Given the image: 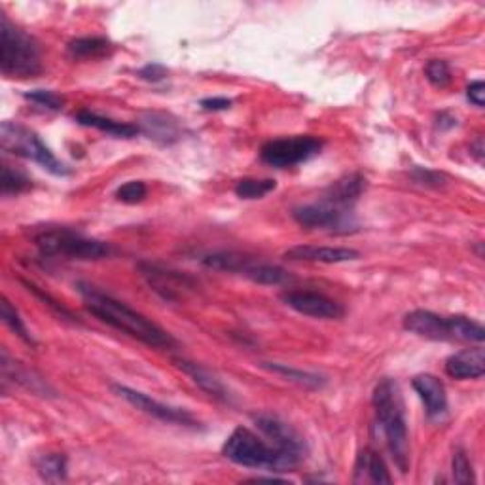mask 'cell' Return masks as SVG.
I'll return each mask as SVG.
<instances>
[{
  "instance_id": "cell-1",
  "label": "cell",
  "mask_w": 485,
  "mask_h": 485,
  "mask_svg": "<svg viewBox=\"0 0 485 485\" xmlns=\"http://www.w3.org/2000/svg\"><path fill=\"white\" fill-rule=\"evenodd\" d=\"M78 293L84 298L86 309L118 332H124L139 339L140 344L156 349H171L177 346V339L171 334L124 302H119L86 283H78Z\"/></svg>"
},
{
  "instance_id": "cell-2",
  "label": "cell",
  "mask_w": 485,
  "mask_h": 485,
  "mask_svg": "<svg viewBox=\"0 0 485 485\" xmlns=\"http://www.w3.org/2000/svg\"><path fill=\"white\" fill-rule=\"evenodd\" d=\"M372 404L376 409L377 427L381 428L383 440L389 449L397 469L402 474L409 470V439H408V421L402 391L395 379H381L372 397Z\"/></svg>"
},
{
  "instance_id": "cell-3",
  "label": "cell",
  "mask_w": 485,
  "mask_h": 485,
  "mask_svg": "<svg viewBox=\"0 0 485 485\" xmlns=\"http://www.w3.org/2000/svg\"><path fill=\"white\" fill-rule=\"evenodd\" d=\"M222 455L239 467L270 472H290L302 463V459L263 442V439L245 427H237L228 436Z\"/></svg>"
},
{
  "instance_id": "cell-4",
  "label": "cell",
  "mask_w": 485,
  "mask_h": 485,
  "mask_svg": "<svg viewBox=\"0 0 485 485\" xmlns=\"http://www.w3.org/2000/svg\"><path fill=\"white\" fill-rule=\"evenodd\" d=\"M0 72L6 78H33L42 72L38 42L6 14H0Z\"/></svg>"
},
{
  "instance_id": "cell-5",
  "label": "cell",
  "mask_w": 485,
  "mask_h": 485,
  "mask_svg": "<svg viewBox=\"0 0 485 485\" xmlns=\"http://www.w3.org/2000/svg\"><path fill=\"white\" fill-rule=\"evenodd\" d=\"M0 147L8 154L38 163L54 177L70 175V169L54 156V152L46 147L44 140L33 129L15 124V121H3V126H0Z\"/></svg>"
},
{
  "instance_id": "cell-6",
  "label": "cell",
  "mask_w": 485,
  "mask_h": 485,
  "mask_svg": "<svg viewBox=\"0 0 485 485\" xmlns=\"http://www.w3.org/2000/svg\"><path fill=\"white\" fill-rule=\"evenodd\" d=\"M35 242L44 256L65 260H101L110 254V247L99 239L86 237L68 228H50L35 235Z\"/></svg>"
},
{
  "instance_id": "cell-7",
  "label": "cell",
  "mask_w": 485,
  "mask_h": 485,
  "mask_svg": "<svg viewBox=\"0 0 485 485\" xmlns=\"http://www.w3.org/2000/svg\"><path fill=\"white\" fill-rule=\"evenodd\" d=\"M201 263L209 270L214 272H224V273H235L241 277H247L258 284H268V286H279L286 284L290 279V273L283 270L281 265L260 262L253 256L239 254L232 251H221V253H211L201 258Z\"/></svg>"
},
{
  "instance_id": "cell-8",
  "label": "cell",
  "mask_w": 485,
  "mask_h": 485,
  "mask_svg": "<svg viewBox=\"0 0 485 485\" xmlns=\"http://www.w3.org/2000/svg\"><path fill=\"white\" fill-rule=\"evenodd\" d=\"M323 140L313 135H296L268 140L260 150V160L275 169L296 167L319 156L323 150Z\"/></svg>"
},
{
  "instance_id": "cell-9",
  "label": "cell",
  "mask_w": 485,
  "mask_h": 485,
  "mask_svg": "<svg viewBox=\"0 0 485 485\" xmlns=\"http://www.w3.org/2000/svg\"><path fill=\"white\" fill-rule=\"evenodd\" d=\"M294 221L309 230H330V232H349L356 226L353 209L337 207L326 200L317 203L300 205L293 211Z\"/></svg>"
},
{
  "instance_id": "cell-10",
  "label": "cell",
  "mask_w": 485,
  "mask_h": 485,
  "mask_svg": "<svg viewBox=\"0 0 485 485\" xmlns=\"http://www.w3.org/2000/svg\"><path fill=\"white\" fill-rule=\"evenodd\" d=\"M114 393L124 398L126 402H129L133 408L144 411L147 416H152L163 423H171V425H179V427H190V428H198L200 421L193 418L188 409L184 408H177V406H169L163 404L152 397H149L147 393L131 389V387L126 385H112Z\"/></svg>"
},
{
  "instance_id": "cell-11",
  "label": "cell",
  "mask_w": 485,
  "mask_h": 485,
  "mask_svg": "<svg viewBox=\"0 0 485 485\" xmlns=\"http://www.w3.org/2000/svg\"><path fill=\"white\" fill-rule=\"evenodd\" d=\"M254 425L258 427V430L262 432L263 439H268L272 442V446H275L277 449L294 455L298 459H305L307 455V444L304 436L290 425L284 419H281L279 416L273 414H256L253 418Z\"/></svg>"
},
{
  "instance_id": "cell-12",
  "label": "cell",
  "mask_w": 485,
  "mask_h": 485,
  "mask_svg": "<svg viewBox=\"0 0 485 485\" xmlns=\"http://www.w3.org/2000/svg\"><path fill=\"white\" fill-rule=\"evenodd\" d=\"M281 300L290 309L311 319H342L346 313L342 304L313 290H286L281 294Z\"/></svg>"
},
{
  "instance_id": "cell-13",
  "label": "cell",
  "mask_w": 485,
  "mask_h": 485,
  "mask_svg": "<svg viewBox=\"0 0 485 485\" xmlns=\"http://www.w3.org/2000/svg\"><path fill=\"white\" fill-rule=\"evenodd\" d=\"M139 270H140V275L147 279V283L150 284L154 293H158L163 300H169V302L182 298L188 290L196 286L188 275L160 268V265L156 263H140Z\"/></svg>"
},
{
  "instance_id": "cell-14",
  "label": "cell",
  "mask_w": 485,
  "mask_h": 485,
  "mask_svg": "<svg viewBox=\"0 0 485 485\" xmlns=\"http://www.w3.org/2000/svg\"><path fill=\"white\" fill-rule=\"evenodd\" d=\"M404 328L409 334H416L432 342H451L449 317H442L439 313L427 309H416L404 317Z\"/></svg>"
},
{
  "instance_id": "cell-15",
  "label": "cell",
  "mask_w": 485,
  "mask_h": 485,
  "mask_svg": "<svg viewBox=\"0 0 485 485\" xmlns=\"http://www.w3.org/2000/svg\"><path fill=\"white\" fill-rule=\"evenodd\" d=\"M414 391L425 404L427 416L432 421H440L448 414V395L444 383L432 374H419L411 381Z\"/></svg>"
},
{
  "instance_id": "cell-16",
  "label": "cell",
  "mask_w": 485,
  "mask_h": 485,
  "mask_svg": "<svg viewBox=\"0 0 485 485\" xmlns=\"http://www.w3.org/2000/svg\"><path fill=\"white\" fill-rule=\"evenodd\" d=\"M175 364L211 398L222 402V404H232V395H230L228 387L224 385V381L218 377L214 372L205 368L203 364L191 362V360H186V358H177Z\"/></svg>"
},
{
  "instance_id": "cell-17",
  "label": "cell",
  "mask_w": 485,
  "mask_h": 485,
  "mask_svg": "<svg viewBox=\"0 0 485 485\" xmlns=\"http://www.w3.org/2000/svg\"><path fill=\"white\" fill-rule=\"evenodd\" d=\"M284 258L290 262H319V263H344L360 258V253L349 247H317L298 245L288 249Z\"/></svg>"
},
{
  "instance_id": "cell-18",
  "label": "cell",
  "mask_w": 485,
  "mask_h": 485,
  "mask_svg": "<svg viewBox=\"0 0 485 485\" xmlns=\"http://www.w3.org/2000/svg\"><path fill=\"white\" fill-rule=\"evenodd\" d=\"M137 128L158 144H173L181 139L179 121L167 112H144Z\"/></svg>"
},
{
  "instance_id": "cell-19",
  "label": "cell",
  "mask_w": 485,
  "mask_h": 485,
  "mask_svg": "<svg viewBox=\"0 0 485 485\" xmlns=\"http://www.w3.org/2000/svg\"><path fill=\"white\" fill-rule=\"evenodd\" d=\"M0 366H3V381L5 383H8L12 379L19 387H23V389H27L33 395H40V397H54L56 395V391L46 383V379L36 376L33 370L23 368L17 360L10 358V355L6 351H3V362H0Z\"/></svg>"
},
{
  "instance_id": "cell-20",
  "label": "cell",
  "mask_w": 485,
  "mask_h": 485,
  "mask_svg": "<svg viewBox=\"0 0 485 485\" xmlns=\"http://www.w3.org/2000/svg\"><path fill=\"white\" fill-rule=\"evenodd\" d=\"M446 374L453 379H480L485 374V353L481 347L465 349L446 360Z\"/></svg>"
},
{
  "instance_id": "cell-21",
  "label": "cell",
  "mask_w": 485,
  "mask_h": 485,
  "mask_svg": "<svg viewBox=\"0 0 485 485\" xmlns=\"http://www.w3.org/2000/svg\"><path fill=\"white\" fill-rule=\"evenodd\" d=\"M364 190H366V179H364L360 173H351V175H346L342 179H337L335 182H332L326 188L323 200H326L337 207L353 209V205L360 200Z\"/></svg>"
},
{
  "instance_id": "cell-22",
  "label": "cell",
  "mask_w": 485,
  "mask_h": 485,
  "mask_svg": "<svg viewBox=\"0 0 485 485\" xmlns=\"http://www.w3.org/2000/svg\"><path fill=\"white\" fill-rule=\"evenodd\" d=\"M355 483H391L393 478L387 470L381 455L370 448L362 449L355 463Z\"/></svg>"
},
{
  "instance_id": "cell-23",
  "label": "cell",
  "mask_w": 485,
  "mask_h": 485,
  "mask_svg": "<svg viewBox=\"0 0 485 485\" xmlns=\"http://www.w3.org/2000/svg\"><path fill=\"white\" fill-rule=\"evenodd\" d=\"M77 121L84 128L99 129L103 133L118 137V139H131V137L140 133L139 128L133 126V124H126V121H118V119L101 116V114H97V112H91V110H80L77 114Z\"/></svg>"
},
{
  "instance_id": "cell-24",
  "label": "cell",
  "mask_w": 485,
  "mask_h": 485,
  "mask_svg": "<svg viewBox=\"0 0 485 485\" xmlns=\"http://www.w3.org/2000/svg\"><path fill=\"white\" fill-rule=\"evenodd\" d=\"M112 42L103 36H86L70 40L67 46V54L70 59L88 61V59H101L110 56Z\"/></svg>"
},
{
  "instance_id": "cell-25",
  "label": "cell",
  "mask_w": 485,
  "mask_h": 485,
  "mask_svg": "<svg viewBox=\"0 0 485 485\" xmlns=\"http://www.w3.org/2000/svg\"><path fill=\"white\" fill-rule=\"evenodd\" d=\"M263 368H268L270 372L277 374V376H283L284 379L293 381L300 387H305V389H321V387H325V377L319 376V374H313V372H305V370H298V368H293L288 366V364H281V362H263L262 364Z\"/></svg>"
},
{
  "instance_id": "cell-26",
  "label": "cell",
  "mask_w": 485,
  "mask_h": 485,
  "mask_svg": "<svg viewBox=\"0 0 485 485\" xmlns=\"http://www.w3.org/2000/svg\"><path fill=\"white\" fill-rule=\"evenodd\" d=\"M449 332H451V342L483 344V339H485L483 326L469 317H463V315L449 317Z\"/></svg>"
},
{
  "instance_id": "cell-27",
  "label": "cell",
  "mask_w": 485,
  "mask_h": 485,
  "mask_svg": "<svg viewBox=\"0 0 485 485\" xmlns=\"http://www.w3.org/2000/svg\"><path fill=\"white\" fill-rule=\"evenodd\" d=\"M36 470L44 481H63L67 478V457L61 453H46L36 460Z\"/></svg>"
},
{
  "instance_id": "cell-28",
  "label": "cell",
  "mask_w": 485,
  "mask_h": 485,
  "mask_svg": "<svg viewBox=\"0 0 485 485\" xmlns=\"http://www.w3.org/2000/svg\"><path fill=\"white\" fill-rule=\"evenodd\" d=\"M277 188L273 179H241L235 184V196L241 200H260Z\"/></svg>"
},
{
  "instance_id": "cell-29",
  "label": "cell",
  "mask_w": 485,
  "mask_h": 485,
  "mask_svg": "<svg viewBox=\"0 0 485 485\" xmlns=\"http://www.w3.org/2000/svg\"><path fill=\"white\" fill-rule=\"evenodd\" d=\"M0 317H3L5 325L21 339L23 344L35 346V337L31 335L29 328L26 326V323H23V319L19 317L17 309L10 304L8 298H3V304H0Z\"/></svg>"
},
{
  "instance_id": "cell-30",
  "label": "cell",
  "mask_w": 485,
  "mask_h": 485,
  "mask_svg": "<svg viewBox=\"0 0 485 485\" xmlns=\"http://www.w3.org/2000/svg\"><path fill=\"white\" fill-rule=\"evenodd\" d=\"M33 188V182L27 175H23L17 169H12L10 165L3 167V196H19V193L27 191Z\"/></svg>"
},
{
  "instance_id": "cell-31",
  "label": "cell",
  "mask_w": 485,
  "mask_h": 485,
  "mask_svg": "<svg viewBox=\"0 0 485 485\" xmlns=\"http://www.w3.org/2000/svg\"><path fill=\"white\" fill-rule=\"evenodd\" d=\"M425 77L434 88H439V89H446L453 82L451 68L442 59H430L425 67Z\"/></svg>"
},
{
  "instance_id": "cell-32",
  "label": "cell",
  "mask_w": 485,
  "mask_h": 485,
  "mask_svg": "<svg viewBox=\"0 0 485 485\" xmlns=\"http://www.w3.org/2000/svg\"><path fill=\"white\" fill-rule=\"evenodd\" d=\"M27 101H31L36 107H42L46 110H61L65 105V97H61L56 91L50 89H33V91H26L23 93Z\"/></svg>"
},
{
  "instance_id": "cell-33",
  "label": "cell",
  "mask_w": 485,
  "mask_h": 485,
  "mask_svg": "<svg viewBox=\"0 0 485 485\" xmlns=\"http://www.w3.org/2000/svg\"><path fill=\"white\" fill-rule=\"evenodd\" d=\"M451 470H453V481L455 483H474L476 481L472 463H470V459H469L465 449H457L453 453Z\"/></svg>"
},
{
  "instance_id": "cell-34",
  "label": "cell",
  "mask_w": 485,
  "mask_h": 485,
  "mask_svg": "<svg viewBox=\"0 0 485 485\" xmlns=\"http://www.w3.org/2000/svg\"><path fill=\"white\" fill-rule=\"evenodd\" d=\"M147 193H149V188L142 181H129L116 190V200L128 205H137L147 198Z\"/></svg>"
},
{
  "instance_id": "cell-35",
  "label": "cell",
  "mask_w": 485,
  "mask_h": 485,
  "mask_svg": "<svg viewBox=\"0 0 485 485\" xmlns=\"http://www.w3.org/2000/svg\"><path fill=\"white\" fill-rule=\"evenodd\" d=\"M23 283V286H27V290H29V293H33L36 298H40L47 307H52L57 315H59V317L61 319H70L72 323H75V317H72V313L70 311H67L59 302H56L50 294H46L44 293V290L42 288H38L36 284H33V283H29V281H21Z\"/></svg>"
},
{
  "instance_id": "cell-36",
  "label": "cell",
  "mask_w": 485,
  "mask_h": 485,
  "mask_svg": "<svg viewBox=\"0 0 485 485\" xmlns=\"http://www.w3.org/2000/svg\"><path fill=\"white\" fill-rule=\"evenodd\" d=\"M411 179H414L418 184L434 186V188H439L446 182V175L439 171H430V169H423V167H416L414 173H411Z\"/></svg>"
},
{
  "instance_id": "cell-37",
  "label": "cell",
  "mask_w": 485,
  "mask_h": 485,
  "mask_svg": "<svg viewBox=\"0 0 485 485\" xmlns=\"http://www.w3.org/2000/svg\"><path fill=\"white\" fill-rule=\"evenodd\" d=\"M139 77L147 82H161L167 77V68L161 63H150L139 70Z\"/></svg>"
},
{
  "instance_id": "cell-38",
  "label": "cell",
  "mask_w": 485,
  "mask_h": 485,
  "mask_svg": "<svg viewBox=\"0 0 485 485\" xmlns=\"http://www.w3.org/2000/svg\"><path fill=\"white\" fill-rule=\"evenodd\" d=\"M467 99L478 107V108H483L485 105V84L481 80H476L472 82L469 88H467Z\"/></svg>"
},
{
  "instance_id": "cell-39",
  "label": "cell",
  "mask_w": 485,
  "mask_h": 485,
  "mask_svg": "<svg viewBox=\"0 0 485 485\" xmlns=\"http://www.w3.org/2000/svg\"><path fill=\"white\" fill-rule=\"evenodd\" d=\"M203 110L209 112H218V110H228L232 107V101L226 99V97H209V99L201 101Z\"/></svg>"
},
{
  "instance_id": "cell-40",
  "label": "cell",
  "mask_w": 485,
  "mask_h": 485,
  "mask_svg": "<svg viewBox=\"0 0 485 485\" xmlns=\"http://www.w3.org/2000/svg\"><path fill=\"white\" fill-rule=\"evenodd\" d=\"M483 139L481 137H478L472 144H470V152H472V156L481 163L483 161Z\"/></svg>"
},
{
  "instance_id": "cell-41",
  "label": "cell",
  "mask_w": 485,
  "mask_h": 485,
  "mask_svg": "<svg viewBox=\"0 0 485 485\" xmlns=\"http://www.w3.org/2000/svg\"><path fill=\"white\" fill-rule=\"evenodd\" d=\"M253 481H284V480H281V478H275V476H270V478H254Z\"/></svg>"
}]
</instances>
